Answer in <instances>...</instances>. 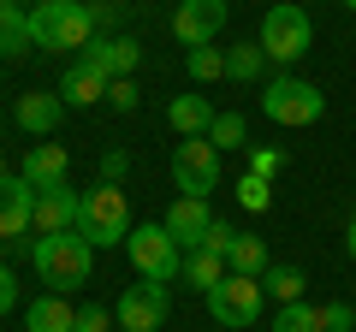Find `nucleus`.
<instances>
[{"mask_svg": "<svg viewBox=\"0 0 356 332\" xmlns=\"http://www.w3.org/2000/svg\"><path fill=\"white\" fill-rule=\"evenodd\" d=\"M30 261H36L42 285H54V291H77V285L89 279V267H95V243L83 238V231H60V238H36V249H30Z\"/></svg>", "mask_w": 356, "mask_h": 332, "instance_id": "nucleus-1", "label": "nucleus"}, {"mask_svg": "<svg viewBox=\"0 0 356 332\" xmlns=\"http://www.w3.org/2000/svg\"><path fill=\"white\" fill-rule=\"evenodd\" d=\"M30 36L36 48H83L95 36V13H89V0H42L36 13H30Z\"/></svg>", "mask_w": 356, "mask_h": 332, "instance_id": "nucleus-2", "label": "nucleus"}, {"mask_svg": "<svg viewBox=\"0 0 356 332\" xmlns=\"http://www.w3.org/2000/svg\"><path fill=\"white\" fill-rule=\"evenodd\" d=\"M77 231H83L95 249H113V243L131 238V202L119 184H95L83 190V208H77Z\"/></svg>", "mask_w": 356, "mask_h": 332, "instance_id": "nucleus-3", "label": "nucleus"}, {"mask_svg": "<svg viewBox=\"0 0 356 332\" xmlns=\"http://www.w3.org/2000/svg\"><path fill=\"white\" fill-rule=\"evenodd\" d=\"M309 42H315V24H309V13L297 6V0L267 6V18H261V48H267V60L297 65V60L309 53Z\"/></svg>", "mask_w": 356, "mask_h": 332, "instance_id": "nucleus-4", "label": "nucleus"}, {"mask_svg": "<svg viewBox=\"0 0 356 332\" xmlns=\"http://www.w3.org/2000/svg\"><path fill=\"white\" fill-rule=\"evenodd\" d=\"M261 113L273 119V125H315L321 113H327V95L315 90V83H303V77H273L261 90Z\"/></svg>", "mask_w": 356, "mask_h": 332, "instance_id": "nucleus-5", "label": "nucleus"}, {"mask_svg": "<svg viewBox=\"0 0 356 332\" xmlns=\"http://www.w3.org/2000/svg\"><path fill=\"white\" fill-rule=\"evenodd\" d=\"M125 249H131V267L143 273V279H154V285H166L172 273H184V249L172 243V231L166 226H131V238H125Z\"/></svg>", "mask_w": 356, "mask_h": 332, "instance_id": "nucleus-6", "label": "nucleus"}, {"mask_svg": "<svg viewBox=\"0 0 356 332\" xmlns=\"http://www.w3.org/2000/svg\"><path fill=\"white\" fill-rule=\"evenodd\" d=\"M261 279H243V273H226V279L208 291V315L220 320V326H232V332H243V326H255V315H261Z\"/></svg>", "mask_w": 356, "mask_h": 332, "instance_id": "nucleus-7", "label": "nucleus"}, {"mask_svg": "<svg viewBox=\"0 0 356 332\" xmlns=\"http://www.w3.org/2000/svg\"><path fill=\"white\" fill-rule=\"evenodd\" d=\"M172 184L178 196H208L220 184V149L208 137H184L172 149Z\"/></svg>", "mask_w": 356, "mask_h": 332, "instance_id": "nucleus-8", "label": "nucleus"}, {"mask_svg": "<svg viewBox=\"0 0 356 332\" xmlns=\"http://www.w3.org/2000/svg\"><path fill=\"white\" fill-rule=\"evenodd\" d=\"M113 320H119V332H161L166 326V285H154V279L131 285V291L119 297Z\"/></svg>", "mask_w": 356, "mask_h": 332, "instance_id": "nucleus-9", "label": "nucleus"}, {"mask_svg": "<svg viewBox=\"0 0 356 332\" xmlns=\"http://www.w3.org/2000/svg\"><path fill=\"white\" fill-rule=\"evenodd\" d=\"M226 30V0H178L172 36L184 48H214V36Z\"/></svg>", "mask_w": 356, "mask_h": 332, "instance_id": "nucleus-10", "label": "nucleus"}, {"mask_svg": "<svg viewBox=\"0 0 356 332\" xmlns=\"http://www.w3.org/2000/svg\"><path fill=\"white\" fill-rule=\"evenodd\" d=\"M24 231H36V190L13 172H0V238L18 243Z\"/></svg>", "mask_w": 356, "mask_h": 332, "instance_id": "nucleus-11", "label": "nucleus"}, {"mask_svg": "<svg viewBox=\"0 0 356 332\" xmlns=\"http://www.w3.org/2000/svg\"><path fill=\"white\" fill-rule=\"evenodd\" d=\"M77 60H83V65H95V72H102L107 83H113V77H131V72H137L143 48H137L131 36H89L83 48H77Z\"/></svg>", "mask_w": 356, "mask_h": 332, "instance_id": "nucleus-12", "label": "nucleus"}, {"mask_svg": "<svg viewBox=\"0 0 356 332\" xmlns=\"http://www.w3.org/2000/svg\"><path fill=\"white\" fill-rule=\"evenodd\" d=\"M161 226L172 231V243H178V249H202L208 226H214V214H208V196H178V202L166 208V219H161Z\"/></svg>", "mask_w": 356, "mask_h": 332, "instance_id": "nucleus-13", "label": "nucleus"}, {"mask_svg": "<svg viewBox=\"0 0 356 332\" xmlns=\"http://www.w3.org/2000/svg\"><path fill=\"white\" fill-rule=\"evenodd\" d=\"M77 208H83V196H77L72 184L36 190V238H60V231H77Z\"/></svg>", "mask_w": 356, "mask_h": 332, "instance_id": "nucleus-14", "label": "nucleus"}, {"mask_svg": "<svg viewBox=\"0 0 356 332\" xmlns=\"http://www.w3.org/2000/svg\"><path fill=\"white\" fill-rule=\"evenodd\" d=\"M65 172H72V154H65L60 142H36V149L24 154V166H18V179H24L30 190H54V184H65Z\"/></svg>", "mask_w": 356, "mask_h": 332, "instance_id": "nucleus-15", "label": "nucleus"}, {"mask_svg": "<svg viewBox=\"0 0 356 332\" xmlns=\"http://www.w3.org/2000/svg\"><path fill=\"white\" fill-rule=\"evenodd\" d=\"M60 113H65V95L60 90H30V95H18V107H13V119L30 131V137L60 131Z\"/></svg>", "mask_w": 356, "mask_h": 332, "instance_id": "nucleus-16", "label": "nucleus"}, {"mask_svg": "<svg viewBox=\"0 0 356 332\" xmlns=\"http://www.w3.org/2000/svg\"><path fill=\"white\" fill-rule=\"evenodd\" d=\"M166 119H172L178 137H208L220 113H214V101H208V95H178V101L166 107Z\"/></svg>", "mask_w": 356, "mask_h": 332, "instance_id": "nucleus-17", "label": "nucleus"}, {"mask_svg": "<svg viewBox=\"0 0 356 332\" xmlns=\"http://www.w3.org/2000/svg\"><path fill=\"white\" fill-rule=\"evenodd\" d=\"M24 332H77V308L65 303L60 291H48V297H36V303H30Z\"/></svg>", "mask_w": 356, "mask_h": 332, "instance_id": "nucleus-18", "label": "nucleus"}, {"mask_svg": "<svg viewBox=\"0 0 356 332\" xmlns=\"http://www.w3.org/2000/svg\"><path fill=\"white\" fill-rule=\"evenodd\" d=\"M60 95H65V107H95V101H107V77L77 60L72 72L60 77Z\"/></svg>", "mask_w": 356, "mask_h": 332, "instance_id": "nucleus-19", "label": "nucleus"}, {"mask_svg": "<svg viewBox=\"0 0 356 332\" xmlns=\"http://www.w3.org/2000/svg\"><path fill=\"white\" fill-rule=\"evenodd\" d=\"M30 13H18L13 0H0V60H18V53L30 48Z\"/></svg>", "mask_w": 356, "mask_h": 332, "instance_id": "nucleus-20", "label": "nucleus"}, {"mask_svg": "<svg viewBox=\"0 0 356 332\" xmlns=\"http://www.w3.org/2000/svg\"><path fill=\"white\" fill-rule=\"evenodd\" d=\"M226 267H232V273H243V279H261V273L273 267V256H267V243H261V238H243V231H238V243H232Z\"/></svg>", "mask_w": 356, "mask_h": 332, "instance_id": "nucleus-21", "label": "nucleus"}, {"mask_svg": "<svg viewBox=\"0 0 356 332\" xmlns=\"http://www.w3.org/2000/svg\"><path fill=\"white\" fill-rule=\"evenodd\" d=\"M226 273H232V267H226V256H214V249H191V256H184V279H191L202 297L214 291Z\"/></svg>", "mask_w": 356, "mask_h": 332, "instance_id": "nucleus-22", "label": "nucleus"}, {"mask_svg": "<svg viewBox=\"0 0 356 332\" xmlns=\"http://www.w3.org/2000/svg\"><path fill=\"white\" fill-rule=\"evenodd\" d=\"M261 72H267V48H261V42H238V48H226V77H232V83H255Z\"/></svg>", "mask_w": 356, "mask_h": 332, "instance_id": "nucleus-23", "label": "nucleus"}, {"mask_svg": "<svg viewBox=\"0 0 356 332\" xmlns=\"http://www.w3.org/2000/svg\"><path fill=\"white\" fill-rule=\"evenodd\" d=\"M303 285H309V279H303V267H280V261H273V267L261 273V291L273 297L280 308H285V303H303Z\"/></svg>", "mask_w": 356, "mask_h": 332, "instance_id": "nucleus-24", "label": "nucleus"}, {"mask_svg": "<svg viewBox=\"0 0 356 332\" xmlns=\"http://www.w3.org/2000/svg\"><path fill=\"white\" fill-rule=\"evenodd\" d=\"M273 332H321V308L315 303H285L273 315Z\"/></svg>", "mask_w": 356, "mask_h": 332, "instance_id": "nucleus-25", "label": "nucleus"}, {"mask_svg": "<svg viewBox=\"0 0 356 332\" xmlns=\"http://www.w3.org/2000/svg\"><path fill=\"white\" fill-rule=\"evenodd\" d=\"M184 65H191L196 83H214V77H226V53H220V48H191V53H184Z\"/></svg>", "mask_w": 356, "mask_h": 332, "instance_id": "nucleus-26", "label": "nucleus"}, {"mask_svg": "<svg viewBox=\"0 0 356 332\" xmlns=\"http://www.w3.org/2000/svg\"><path fill=\"white\" fill-rule=\"evenodd\" d=\"M238 208H250V214H267V208H273V184L255 179V172H243V179H238Z\"/></svg>", "mask_w": 356, "mask_h": 332, "instance_id": "nucleus-27", "label": "nucleus"}, {"mask_svg": "<svg viewBox=\"0 0 356 332\" xmlns=\"http://www.w3.org/2000/svg\"><path fill=\"white\" fill-rule=\"evenodd\" d=\"M208 142H214L220 154H226V149H250V142H243V113H220L214 131H208Z\"/></svg>", "mask_w": 356, "mask_h": 332, "instance_id": "nucleus-28", "label": "nucleus"}, {"mask_svg": "<svg viewBox=\"0 0 356 332\" xmlns=\"http://www.w3.org/2000/svg\"><path fill=\"white\" fill-rule=\"evenodd\" d=\"M321 332H356V308L350 303H321Z\"/></svg>", "mask_w": 356, "mask_h": 332, "instance_id": "nucleus-29", "label": "nucleus"}, {"mask_svg": "<svg viewBox=\"0 0 356 332\" xmlns=\"http://www.w3.org/2000/svg\"><path fill=\"white\" fill-rule=\"evenodd\" d=\"M107 101H113V113H137L143 90L131 83V77H113V83H107Z\"/></svg>", "mask_w": 356, "mask_h": 332, "instance_id": "nucleus-30", "label": "nucleus"}, {"mask_svg": "<svg viewBox=\"0 0 356 332\" xmlns=\"http://www.w3.org/2000/svg\"><path fill=\"white\" fill-rule=\"evenodd\" d=\"M232 243H238V231H232L226 219H214V226H208V238H202V249H214V256H232Z\"/></svg>", "mask_w": 356, "mask_h": 332, "instance_id": "nucleus-31", "label": "nucleus"}, {"mask_svg": "<svg viewBox=\"0 0 356 332\" xmlns=\"http://www.w3.org/2000/svg\"><path fill=\"white\" fill-rule=\"evenodd\" d=\"M250 172L273 184V172H280V149H250Z\"/></svg>", "mask_w": 356, "mask_h": 332, "instance_id": "nucleus-32", "label": "nucleus"}, {"mask_svg": "<svg viewBox=\"0 0 356 332\" xmlns=\"http://www.w3.org/2000/svg\"><path fill=\"white\" fill-rule=\"evenodd\" d=\"M77 332H107V308H77Z\"/></svg>", "mask_w": 356, "mask_h": 332, "instance_id": "nucleus-33", "label": "nucleus"}, {"mask_svg": "<svg viewBox=\"0 0 356 332\" xmlns=\"http://www.w3.org/2000/svg\"><path fill=\"white\" fill-rule=\"evenodd\" d=\"M125 166H131V160H125L119 149H113V154H102V184H119V179H125Z\"/></svg>", "mask_w": 356, "mask_h": 332, "instance_id": "nucleus-34", "label": "nucleus"}, {"mask_svg": "<svg viewBox=\"0 0 356 332\" xmlns=\"http://www.w3.org/2000/svg\"><path fill=\"white\" fill-rule=\"evenodd\" d=\"M13 303H18V279H13V267L0 261V315H6Z\"/></svg>", "mask_w": 356, "mask_h": 332, "instance_id": "nucleus-35", "label": "nucleus"}, {"mask_svg": "<svg viewBox=\"0 0 356 332\" xmlns=\"http://www.w3.org/2000/svg\"><path fill=\"white\" fill-rule=\"evenodd\" d=\"M89 13H95V24H113V18H119V6H113V0H95Z\"/></svg>", "mask_w": 356, "mask_h": 332, "instance_id": "nucleus-36", "label": "nucleus"}, {"mask_svg": "<svg viewBox=\"0 0 356 332\" xmlns=\"http://www.w3.org/2000/svg\"><path fill=\"white\" fill-rule=\"evenodd\" d=\"M344 256L356 261V214H350V226H344Z\"/></svg>", "mask_w": 356, "mask_h": 332, "instance_id": "nucleus-37", "label": "nucleus"}, {"mask_svg": "<svg viewBox=\"0 0 356 332\" xmlns=\"http://www.w3.org/2000/svg\"><path fill=\"white\" fill-rule=\"evenodd\" d=\"M344 6H350V13H356V0H344Z\"/></svg>", "mask_w": 356, "mask_h": 332, "instance_id": "nucleus-38", "label": "nucleus"}, {"mask_svg": "<svg viewBox=\"0 0 356 332\" xmlns=\"http://www.w3.org/2000/svg\"><path fill=\"white\" fill-rule=\"evenodd\" d=\"M0 172H6V166H0Z\"/></svg>", "mask_w": 356, "mask_h": 332, "instance_id": "nucleus-39", "label": "nucleus"}, {"mask_svg": "<svg viewBox=\"0 0 356 332\" xmlns=\"http://www.w3.org/2000/svg\"><path fill=\"white\" fill-rule=\"evenodd\" d=\"M297 6H303V0H297Z\"/></svg>", "mask_w": 356, "mask_h": 332, "instance_id": "nucleus-40", "label": "nucleus"}]
</instances>
